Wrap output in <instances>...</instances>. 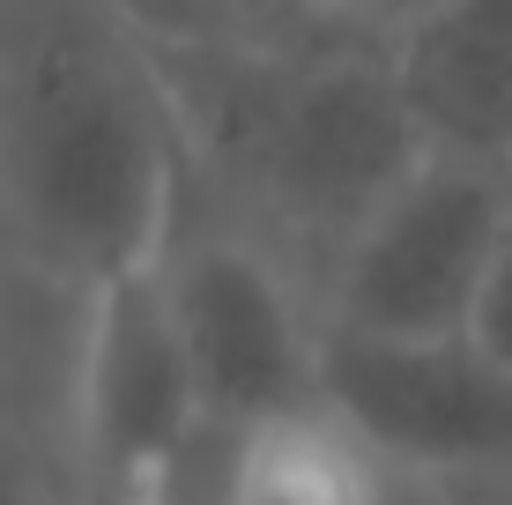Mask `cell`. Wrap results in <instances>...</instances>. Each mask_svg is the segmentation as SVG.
<instances>
[{"label": "cell", "instance_id": "obj_7", "mask_svg": "<svg viewBox=\"0 0 512 505\" xmlns=\"http://www.w3.org/2000/svg\"><path fill=\"white\" fill-rule=\"evenodd\" d=\"M386 60L423 149L512 171V0H438Z\"/></svg>", "mask_w": 512, "mask_h": 505}, {"label": "cell", "instance_id": "obj_4", "mask_svg": "<svg viewBox=\"0 0 512 505\" xmlns=\"http://www.w3.org/2000/svg\"><path fill=\"white\" fill-rule=\"evenodd\" d=\"M208 424L216 416H208L201 372H193L156 260L75 298V364H67L75 483L112 498H149Z\"/></svg>", "mask_w": 512, "mask_h": 505}, {"label": "cell", "instance_id": "obj_8", "mask_svg": "<svg viewBox=\"0 0 512 505\" xmlns=\"http://www.w3.org/2000/svg\"><path fill=\"white\" fill-rule=\"evenodd\" d=\"M75 483H52L38 446H23V431L0 424V505H67Z\"/></svg>", "mask_w": 512, "mask_h": 505}, {"label": "cell", "instance_id": "obj_5", "mask_svg": "<svg viewBox=\"0 0 512 505\" xmlns=\"http://www.w3.org/2000/svg\"><path fill=\"white\" fill-rule=\"evenodd\" d=\"M320 409L379 468L438 483H505L512 476V372L483 342H372L327 327Z\"/></svg>", "mask_w": 512, "mask_h": 505}, {"label": "cell", "instance_id": "obj_9", "mask_svg": "<svg viewBox=\"0 0 512 505\" xmlns=\"http://www.w3.org/2000/svg\"><path fill=\"white\" fill-rule=\"evenodd\" d=\"M468 342H483V350H490V357H498L505 372H512V231H505V246H498V268H490L483 298H475Z\"/></svg>", "mask_w": 512, "mask_h": 505}, {"label": "cell", "instance_id": "obj_6", "mask_svg": "<svg viewBox=\"0 0 512 505\" xmlns=\"http://www.w3.org/2000/svg\"><path fill=\"white\" fill-rule=\"evenodd\" d=\"M379 461L327 409L275 424H208L149 498L127 505H372Z\"/></svg>", "mask_w": 512, "mask_h": 505}, {"label": "cell", "instance_id": "obj_1", "mask_svg": "<svg viewBox=\"0 0 512 505\" xmlns=\"http://www.w3.org/2000/svg\"><path fill=\"white\" fill-rule=\"evenodd\" d=\"M193 201V156L127 0H0V246L90 298L149 268Z\"/></svg>", "mask_w": 512, "mask_h": 505}, {"label": "cell", "instance_id": "obj_13", "mask_svg": "<svg viewBox=\"0 0 512 505\" xmlns=\"http://www.w3.org/2000/svg\"><path fill=\"white\" fill-rule=\"evenodd\" d=\"M67 505H127V498H112V491H90V483H75V498Z\"/></svg>", "mask_w": 512, "mask_h": 505}, {"label": "cell", "instance_id": "obj_12", "mask_svg": "<svg viewBox=\"0 0 512 505\" xmlns=\"http://www.w3.org/2000/svg\"><path fill=\"white\" fill-rule=\"evenodd\" d=\"M461 491V483H453ZM468 505H512V476L505 483H468Z\"/></svg>", "mask_w": 512, "mask_h": 505}, {"label": "cell", "instance_id": "obj_3", "mask_svg": "<svg viewBox=\"0 0 512 505\" xmlns=\"http://www.w3.org/2000/svg\"><path fill=\"white\" fill-rule=\"evenodd\" d=\"M505 231H512V171L423 149L401 171V186L334 253L320 283L327 327L372 342L468 335Z\"/></svg>", "mask_w": 512, "mask_h": 505}, {"label": "cell", "instance_id": "obj_10", "mask_svg": "<svg viewBox=\"0 0 512 505\" xmlns=\"http://www.w3.org/2000/svg\"><path fill=\"white\" fill-rule=\"evenodd\" d=\"M372 505H468V491H453L438 476H409V468H379Z\"/></svg>", "mask_w": 512, "mask_h": 505}, {"label": "cell", "instance_id": "obj_11", "mask_svg": "<svg viewBox=\"0 0 512 505\" xmlns=\"http://www.w3.org/2000/svg\"><path fill=\"white\" fill-rule=\"evenodd\" d=\"M141 23H171V30H208L231 0H127Z\"/></svg>", "mask_w": 512, "mask_h": 505}, {"label": "cell", "instance_id": "obj_2", "mask_svg": "<svg viewBox=\"0 0 512 505\" xmlns=\"http://www.w3.org/2000/svg\"><path fill=\"white\" fill-rule=\"evenodd\" d=\"M179 312V335L201 372L208 416L223 424H275L320 409L327 379V305L290 253H275L231 208L179 216L171 246L156 253Z\"/></svg>", "mask_w": 512, "mask_h": 505}]
</instances>
